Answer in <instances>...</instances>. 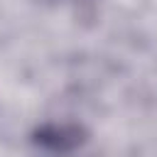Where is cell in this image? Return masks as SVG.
<instances>
[{"mask_svg": "<svg viewBox=\"0 0 157 157\" xmlns=\"http://www.w3.org/2000/svg\"><path fill=\"white\" fill-rule=\"evenodd\" d=\"M34 140L52 150H74L83 142V130L76 125H44L34 132Z\"/></svg>", "mask_w": 157, "mask_h": 157, "instance_id": "obj_1", "label": "cell"}]
</instances>
